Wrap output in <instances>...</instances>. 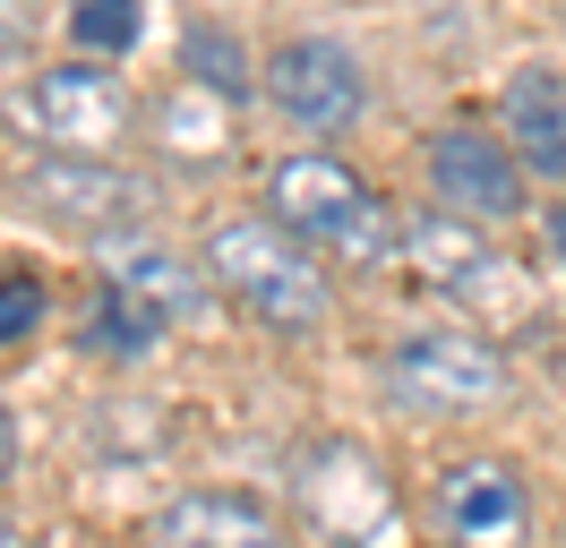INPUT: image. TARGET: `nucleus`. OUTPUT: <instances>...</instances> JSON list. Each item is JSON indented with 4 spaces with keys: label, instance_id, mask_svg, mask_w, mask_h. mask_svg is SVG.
Instances as JSON below:
<instances>
[{
    "label": "nucleus",
    "instance_id": "obj_8",
    "mask_svg": "<svg viewBox=\"0 0 566 548\" xmlns=\"http://www.w3.org/2000/svg\"><path fill=\"white\" fill-rule=\"evenodd\" d=\"M266 95H275L283 120H301V129H353L360 103H369V77L344 43H326V34H301V43H283L275 61H266Z\"/></svg>",
    "mask_w": 566,
    "mask_h": 548
},
{
    "label": "nucleus",
    "instance_id": "obj_16",
    "mask_svg": "<svg viewBox=\"0 0 566 548\" xmlns=\"http://www.w3.org/2000/svg\"><path fill=\"white\" fill-rule=\"evenodd\" d=\"M180 61H189V86H214L223 103H232V95L249 86V77H241V43H232L223 27H207V18L189 27V43H180Z\"/></svg>",
    "mask_w": 566,
    "mask_h": 548
},
{
    "label": "nucleus",
    "instance_id": "obj_9",
    "mask_svg": "<svg viewBox=\"0 0 566 548\" xmlns=\"http://www.w3.org/2000/svg\"><path fill=\"white\" fill-rule=\"evenodd\" d=\"M403 257L421 266L429 292H447V301H463V308H490L497 292H506V274H515L490 240H481V223H463V214H447V205L403 223Z\"/></svg>",
    "mask_w": 566,
    "mask_h": 548
},
{
    "label": "nucleus",
    "instance_id": "obj_19",
    "mask_svg": "<svg viewBox=\"0 0 566 548\" xmlns=\"http://www.w3.org/2000/svg\"><path fill=\"white\" fill-rule=\"evenodd\" d=\"M35 61V0H0V68Z\"/></svg>",
    "mask_w": 566,
    "mask_h": 548
},
{
    "label": "nucleus",
    "instance_id": "obj_4",
    "mask_svg": "<svg viewBox=\"0 0 566 548\" xmlns=\"http://www.w3.org/2000/svg\"><path fill=\"white\" fill-rule=\"evenodd\" d=\"M9 120L35 137L43 155H104L112 137L129 129V95L112 68H35L18 95H9Z\"/></svg>",
    "mask_w": 566,
    "mask_h": 548
},
{
    "label": "nucleus",
    "instance_id": "obj_14",
    "mask_svg": "<svg viewBox=\"0 0 566 548\" xmlns=\"http://www.w3.org/2000/svg\"><path fill=\"white\" fill-rule=\"evenodd\" d=\"M155 129H164V146H172L180 164H214L232 146V112L214 103V86H180V95L155 103Z\"/></svg>",
    "mask_w": 566,
    "mask_h": 548
},
{
    "label": "nucleus",
    "instance_id": "obj_22",
    "mask_svg": "<svg viewBox=\"0 0 566 548\" xmlns=\"http://www.w3.org/2000/svg\"><path fill=\"white\" fill-rule=\"evenodd\" d=\"M0 548H18V540H9V523H0Z\"/></svg>",
    "mask_w": 566,
    "mask_h": 548
},
{
    "label": "nucleus",
    "instance_id": "obj_1",
    "mask_svg": "<svg viewBox=\"0 0 566 548\" xmlns=\"http://www.w3.org/2000/svg\"><path fill=\"white\" fill-rule=\"evenodd\" d=\"M207 274L258 317V326H283V335H310V326H326V308H335L318 257H310V240H292L283 223H266V214L214 223L207 232Z\"/></svg>",
    "mask_w": 566,
    "mask_h": 548
},
{
    "label": "nucleus",
    "instance_id": "obj_12",
    "mask_svg": "<svg viewBox=\"0 0 566 548\" xmlns=\"http://www.w3.org/2000/svg\"><path fill=\"white\" fill-rule=\"evenodd\" d=\"M438 523L455 548H524V479L506 463H455L438 479Z\"/></svg>",
    "mask_w": 566,
    "mask_h": 548
},
{
    "label": "nucleus",
    "instance_id": "obj_5",
    "mask_svg": "<svg viewBox=\"0 0 566 548\" xmlns=\"http://www.w3.org/2000/svg\"><path fill=\"white\" fill-rule=\"evenodd\" d=\"M18 198L35 205L43 223H61V232H129L146 214V180L138 171L104 164V155H43V164L18 171Z\"/></svg>",
    "mask_w": 566,
    "mask_h": 548
},
{
    "label": "nucleus",
    "instance_id": "obj_21",
    "mask_svg": "<svg viewBox=\"0 0 566 548\" xmlns=\"http://www.w3.org/2000/svg\"><path fill=\"white\" fill-rule=\"evenodd\" d=\"M549 249H558V257H566V205H558V214H549Z\"/></svg>",
    "mask_w": 566,
    "mask_h": 548
},
{
    "label": "nucleus",
    "instance_id": "obj_18",
    "mask_svg": "<svg viewBox=\"0 0 566 548\" xmlns=\"http://www.w3.org/2000/svg\"><path fill=\"white\" fill-rule=\"evenodd\" d=\"M35 317H43V292H35V274H0V351L35 335Z\"/></svg>",
    "mask_w": 566,
    "mask_h": 548
},
{
    "label": "nucleus",
    "instance_id": "obj_11",
    "mask_svg": "<svg viewBox=\"0 0 566 548\" xmlns=\"http://www.w3.org/2000/svg\"><path fill=\"white\" fill-rule=\"evenodd\" d=\"M104 292L120 301H138L146 317H164V326H189L198 308H207V274H189V257H172L164 240L146 232H104Z\"/></svg>",
    "mask_w": 566,
    "mask_h": 548
},
{
    "label": "nucleus",
    "instance_id": "obj_7",
    "mask_svg": "<svg viewBox=\"0 0 566 548\" xmlns=\"http://www.w3.org/2000/svg\"><path fill=\"white\" fill-rule=\"evenodd\" d=\"M429 189H438L447 214L481 223V232L524 214V164H515V146L490 137V129H438V146H429Z\"/></svg>",
    "mask_w": 566,
    "mask_h": 548
},
{
    "label": "nucleus",
    "instance_id": "obj_10",
    "mask_svg": "<svg viewBox=\"0 0 566 548\" xmlns=\"http://www.w3.org/2000/svg\"><path fill=\"white\" fill-rule=\"evenodd\" d=\"M155 548H292L283 514L249 488H180L155 514Z\"/></svg>",
    "mask_w": 566,
    "mask_h": 548
},
{
    "label": "nucleus",
    "instance_id": "obj_2",
    "mask_svg": "<svg viewBox=\"0 0 566 548\" xmlns=\"http://www.w3.org/2000/svg\"><path fill=\"white\" fill-rule=\"evenodd\" d=\"M266 205H275V223L292 240H310L326 257H353V266H387L395 257V214L335 155H283L266 171Z\"/></svg>",
    "mask_w": 566,
    "mask_h": 548
},
{
    "label": "nucleus",
    "instance_id": "obj_20",
    "mask_svg": "<svg viewBox=\"0 0 566 548\" xmlns=\"http://www.w3.org/2000/svg\"><path fill=\"white\" fill-rule=\"evenodd\" d=\"M9 463H18V411L0 403V479H9Z\"/></svg>",
    "mask_w": 566,
    "mask_h": 548
},
{
    "label": "nucleus",
    "instance_id": "obj_6",
    "mask_svg": "<svg viewBox=\"0 0 566 548\" xmlns=\"http://www.w3.org/2000/svg\"><path fill=\"white\" fill-rule=\"evenodd\" d=\"M301 514L318 523L326 540H344V548L378 540V531L395 523V488H387V472H378V454L353 445V438L310 445V454H301Z\"/></svg>",
    "mask_w": 566,
    "mask_h": 548
},
{
    "label": "nucleus",
    "instance_id": "obj_15",
    "mask_svg": "<svg viewBox=\"0 0 566 548\" xmlns=\"http://www.w3.org/2000/svg\"><path fill=\"white\" fill-rule=\"evenodd\" d=\"M86 342H95V351H112V360H138V351H155V342H164V317H146L138 301H120V292H104V308H95V326H86Z\"/></svg>",
    "mask_w": 566,
    "mask_h": 548
},
{
    "label": "nucleus",
    "instance_id": "obj_17",
    "mask_svg": "<svg viewBox=\"0 0 566 548\" xmlns=\"http://www.w3.org/2000/svg\"><path fill=\"white\" fill-rule=\"evenodd\" d=\"M70 34H77V52H129L138 43V0H77Z\"/></svg>",
    "mask_w": 566,
    "mask_h": 548
},
{
    "label": "nucleus",
    "instance_id": "obj_3",
    "mask_svg": "<svg viewBox=\"0 0 566 548\" xmlns=\"http://www.w3.org/2000/svg\"><path fill=\"white\" fill-rule=\"evenodd\" d=\"M387 386L403 411H429V420H472L506 394V360L497 342L455 335V326H412V335L387 351Z\"/></svg>",
    "mask_w": 566,
    "mask_h": 548
},
{
    "label": "nucleus",
    "instance_id": "obj_13",
    "mask_svg": "<svg viewBox=\"0 0 566 548\" xmlns=\"http://www.w3.org/2000/svg\"><path fill=\"white\" fill-rule=\"evenodd\" d=\"M497 137L515 146L524 180H566V86L558 68L524 61L506 77V103H497Z\"/></svg>",
    "mask_w": 566,
    "mask_h": 548
}]
</instances>
